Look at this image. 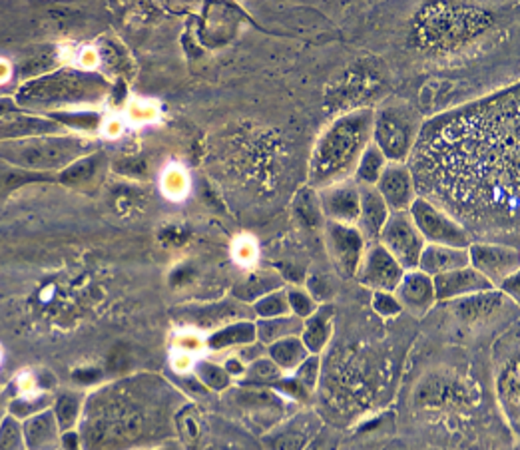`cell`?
Returning a JSON list of instances; mask_svg holds the SVG:
<instances>
[{"label": "cell", "mask_w": 520, "mask_h": 450, "mask_svg": "<svg viewBox=\"0 0 520 450\" xmlns=\"http://www.w3.org/2000/svg\"><path fill=\"white\" fill-rule=\"evenodd\" d=\"M415 187L463 216L515 219L518 208V88L429 122L415 140Z\"/></svg>", "instance_id": "6da1fadb"}, {"label": "cell", "mask_w": 520, "mask_h": 450, "mask_svg": "<svg viewBox=\"0 0 520 450\" xmlns=\"http://www.w3.org/2000/svg\"><path fill=\"white\" fill-rule=\"evenodd\" d=\"M373 112L356 110L329 126L313 149L310 162V187L341 184L357 168L363 149L371 144Z\"/></svg>", "instance_id": "7a4b0ae2"}, {"label": "cell", "mask_w": 520, "mask_h": 450, "mask_svg": "<svg viewBox=\"0 0 520 450\" xmlns=\"http://www.w3.org/2000/svg\"><path fill=\"white\" fill-rule=\"evenodd\" d=\"M90 144L80 138L38 136L25 140L0 141V160L19 170L44 172L68 168L70 164L86 156Z\"/></svg>", "instance_id": "3957f363"}, {"label": "cell", "mask_w": 520, "mask_h": 450, "mask_svg": "<svg viewBox=\"0 0 520 450\" xmlns=\"http://www.w3.org/2000/svg\"><path fill=\"white\" fill-rule=\"evenodd\" d=\"M104 80L94 74L57 72L27 84L19 92V102L27 106H52L90 102L102 96Z\"/></svg>", "instance_id": "277c9868"}, {"label": "cell", "mask_w": 520, "mask_h": 450, "mask_svg": "<svg viewBox=\"0 0 520 450\" xmlns=\"http://www.w3.org/2000/svg\"><path fill=\"white\" fill-rule=\"evenodd\" d=\"M419 136L415 116L407 108L391 106L373 116V144L391 164H405Z\"/></svg>", "instance_id": "5b68a950"}, {"label": "cell", "mask_w": 520, "mask_h": 450, "mask_svg": "<svg viewBox=\"0 0 520 450\" xmlns=\"http://www.w3.org/2000/svg\"><path fill=\"white\" fill-rule=\"evenodd\" d=\"M409 216H411L421 238L429 241V246L469 249L470 241L464 227L440 211L427 197H415L411 208H409Z\"/></svg>", "instance_id": "8992f818"}, {"label": "cell", "mask_w": 520, "mask_h": 450, "mask_svg": "<svg viewBox=\"0 0 520 450\" xmlns=\"http://www.w3.org/2000/svg\"><path fill=\"white\" fill-rule=\"evenodd\" d=\"M379 246L403 267L415 271L419 267V259L424 248V240L417 232L409 211H391L379 233Z\"/></svg>", "instance_id": "52a82bcc"}, {"label": "cell", "mask_w": 520, "mask_h": 450, "mask_svg": "<svg viewBox=\"0 0 520 450\" xmlns=\"http://www.w3.org/2000/svg\"><path fill=\"white\" fill-rule=\"evenodd\" d=\"M325 241L331 262L341 278H353L363 259V235L356 225H343L329 221L325 227Z\"/></svg>", "instance_id": "ba28073f"}, {"label": "cell", "mask_w": 520, "mask_h": 450, "mask_svg": "<svg viewBox=\"0 0 520 450\" xmlns=\"http://www.w3.org/2000/svg\"><path fill=\"white\" fill-rule=\"evenodd\" d=\"M141 429V418L134 408L112 407L96 418L88 429L90 446H116L136 439Z\"/></svg>", "instance_id": "9c48e42d"}, {"label": "cell", "mask_w": 520, "mask_h": 450, "mask_svg": "<svg viewBox=\"0 0 520 450\" xmlns=\"http://www.w3.org/2000/svg\"><path fill=\"white\" fill-rule=\"evenodd\" d=\"M469 265L477 270L493 287L518 273V254L516 249L504 246H469Z\"/></svg>", "instance_id": "30bf717a"}, {"label": "cell", "mask_w": 520, "mask_h": 450, "mask_svg": "<svg viewBox=\"0 0 520 450\" xmlns=\"http://www.w3.org/2000/svg\"><path fill=\"white\" fill-rule=\"evenodd\" d=\"M357 278L375 294H391L403 279L405 270L381 246H373L361 259Z\"/></svg>", "instance_id": "8fae6325"}, {"label": "cell", "mask_w": 520, "mask_h": 450, "mask_svg": "<svg viewBox=\"0 0 520 450\" xmlns=\"http://www.w3.org/2000/svg\"><path fill=\"white\" fill-rule=\"evenodd\" d=\"M413 173L405 164H387L377 179L375 189L387 203L389 211H409L415 200Z\"/></svg>", "instance_id": "7c38bea8"}, {"label": "cell", "mask_w": 520, "mask_h": 450, "mask_svg": "<svg viewBox=\"0 0 520 450\" xmlns=\"http://www.w3.org/2000/svg\"><path fill=\"white\" fill-rule=\"evenodd\" d=\"M321 213L333 224L353 225L359 217V186L351 181H341L323 187L319 194Z\"/></svg>", "instance_id": "4fadbf2b"}, {"label": "cell", "mask_w": 520, "mask_h": 450, "mask_svg": "<svg viewBox=\"0 0 520 450\" xmlns=\"http://www.w3.org/2000/svg\"><path fill=\"white\" fill-rule=\"evenodd\" d=\"M432 287H435V297L445 301V299H456V297H470L477 294H486L494 287L488 283L483 275L472 267H463V270H455L443 275L432 278Z\"/></svg>", "instance_id": "5bb4252c"}, {"label": "cell", "mask_w": 520, "mask_h": 450, "mask_svg": "<svg viewBox=\"0 0 520 450\" xmlns=\"http://www.w3.org/2000/svg\"><path fill=\"white\" fill-rule=\"evenodd\" d=\"M395 299L403 309H409L413 315H424L432 303L437 301L435 287H432V278L423 271H409L395 289Z\"/></svg>", "instance_id": "9a60e30c"}, {"label": "cell", "mask_w": 520, "mask_h": 450, "mask_svg": "<svg viewBox=\"0 0 520 450\" xmlns=\"http://www.w3.org/2000/svg\"><path fill=\"white\" fill-rule=\"evenodd\" d=\"M391 211L375 186H359V217L357 230L363 240H377Z\"/></svg>", "instance_id": "2e32d148"}, {"label": "cell", "mask_w": 520, "mask_h": 450, "mask_svg": "<svg viewBox=\"0 0 520 450\" xmlns=\"http://www.w3.org/2000/svg\"><path fill=\"white\" fill-rule=\"evenodd\" d=\"M469 267V249H456L445 246H424L419 259V271L429 278H437L455 270Z\"/></svg>", "instance_id": "e0dca14e"}, {"label": "cell", "mask_w": 520, "mask_h": 450, "mask_svg": "<svg viewBox=\"0 0 520 450\" xmlns=\"http://www.w3.org/2000/svg\"><path fill=\"white\" fill-rule=\"evenodd\" d=\"M58 132V124L34 116H12L0 120V141L38 138L44 133Z\"/></svg>", "instance_id": "ac0fdd59"}, {"label": "cell", "mask_w": 520, "mask_h": 450, "mask_svg": "<svg viewBox=\"0 0 520 450\" xmlns=\"http://www.w3.org/2000/svg\"><path fill=\"white\" fill-rule=\"evenodd\" d=\"M25 440L30 450H54L57 446V416L41 413L28 418L25 424Z\"/></svg>", "instance_id": "d6986e66"}, {"label": "cell", "mask_w": 520, "mask_h": 450, "mask_svg": "<svg viewBox=\"0 0 520 450\" xmlns=\"http://www.w3.org/2000/svg\"><path fill=\"white\" fill-rule=\"evenodd\" d=\"M331 319H333V309L329 305L315 311L311 317H307V323H303L302 331V343L305 345L307 351L321 353L323 347L327 345L331 333Z\"/></svg>", "instance_id": "ffe728a7"}, {"label": "cell", "mask_w": 520, "mask_h": 450, "mask_svg": "<svg viewBox=\"0 0 520 450\" xmlns=\"http://www.w3.org/2000/svg\"><path fill=\"white\" fill-rule=\"evenodd\" d=\"M303 323L299 317H275V319H262L256 325V337L264 345H273L287 337L302 335Z\"/></svg>", "instance_id": "44dd1931"}, {"label": "cell", "mask_w": 520, "mask_h": 450, "mask_svg": "<svg viewBox=\"0 0 520 450\" xmlns=\"http://www.w3.org/2000/svg\"><path fill=\"white\" fill-rule=\"evenodd\" d=\"M501 294H494V291H486V294H477L470 297H463L459 303L455 305V311L459 313L463 321L477 323L486 315H491L496 305H501Z\"/></svg>", "instance_id": "7402d4cb"}, {"label": "cell", "mask_w": 520, "mask_h": 450, "mask_svg": "<svg viewBox=\"0 0 520 450\" xmlns=\"http://www.w3.org/2000/svg\"><path fill=\"white\" fill-rule=\"evenodd\" d=\"M305 345L299 337H287L270 345V359L279 369H297L307 359Z\"/></svg>", "instance_id": "603a6c76"}, {"label": "cell", "mask_w": 520, "mask_h": 450, "mask_svg": "<svg viewBox=\"0 0 520 450\" xmlns=\"http://www.w3.org/2000/svg\"><path fill=\"white\" fill-rule=\"evenodd\" d=\"M278 287H281V279L275 273H254L235 287V297L241 301H257Z\"/></svg>", "instance_id": "cb8c5ba5"}, {"label": "cell", "mask_w": 520, "mask_h": 450, "mask_svg": "<svg viewBox=\"0 0 520 450\" xmlns=\"http://www.w3.org/2000/svg\"><path fill=\"white\" fill-rule=\"evenodd\" d=\"M294 211L297 219L302 221L305 227L315 230L321 224V203H319V194L315 192L313 187H302L294 200Z\"/></svg>", "instance_id": "d4e9b609"}, {"label": "cell", "mask_w": 520, "mask_h": 450, "mask_svg": "<svg viewBox=\"0 0 520 450\" xmlns=\"http://www.w3.org/2000/svg\"><path fill=\"white\" fill-rule=\"evenodd\" d=\"M385 165H387V160H385L383 154L377 149V146L369 144L363 154H361L359 162H357V168H356V178L357 186H375L377 179H379L381 172L385 170Z\"/></svg>", "instance_id": "484cf974"}, {"label": "cell", "mask_w": 520, "mask_h": 450, "mask_svg": "<svg viewBox=\"0 0 520 450\" xmlns=\"http://www.w3.org/2000/svg\"><path fill=\"white\" fill-rule=\"evenodd\" d=\"M256 341V325L249 321H240L235 325L226 327L222 331H218L210 337L208 345L211 349H226V347H233V345H249Z\"/></svg>", "instance_id": "4316f807"}, {"label": "cell", "mask_w": 520, "mask_h": 450, "mask_svg": "<svg viewBox=\"0 0 520 450\" xmlns=\"http://www.w3.org/2000/svg\"><path fill=\"white\" fill-rule=\"evenodd\" d=\"M499 393L502 407L507 408L510 421L518 423V361L510 362L499 378Z\"/></svg>", "instance_id": "83f0119b"}, {"label": "cell", "mask_w": 520, "mask_h": 450, "mask_svg": "<svg viewBox=\"0 0 520 450\" xmlns=\"http://www.w3.org/2000/svg\"><path fill=\"white\" fill-rule=\"evenodd\" d=\"M100 160V154H88L80 157V160H76L74 164H70L68 168L62 170L60 181H65V184H84V181H90L96 176Z\"/></svg>", "instance_id": "f1b7e54d"}, {"label": "cell", "mask_w": 520, "mask_h": 450, "mask_svg": "<svg viewBox=\"0 0 520 450\" xmlns=\"http://www.w3.org/2000/svg\"><path fill=\"white\" fill-rule=\"evenodd\" d=\"M256 313L262 319H275V317H286L289 313L287 294L281 291H273V294L265 295L256 301Z\"/></svg>", "instance_id": "f546056e"}, {"label": "cell", "mask_w": 520, "mask_h": 450, "mask_svg": "<svg viewBox=\"0 0 520 450\" xmlns=\"http://www.w3.org/2000/svg\"><path fill=\"white\" fill-rule=\"evenodd\" d=\"M22 429L14 416H6L0 424V450H22Z\"/></svg>", "instance_id": "4dcf8cb0"}, {"label": "cell", "mask_w": 520, "mask_h": 450, "mask_svg": "<svg viewBox=\"0 0 520 450\" xmlns=\"http://www.w3.org/2000/svg\"><path fill=\"white\" fill-rule=\"evenodd\" d=\"M198 375L202 378V383L214 391H222L230 385V375H227V370L218 365H211V362H202V365H198Z\"/></svg>", "instance_id": "1f68e13d"}, {"label": "cell", "mask_w": 520, "mask_h": 450, "mask_svg": "<svg viewBox=\"0 0 520 450\" xmlns=\"http://www.w3.org/2000/svg\"><path fill=\"white\" fill-rule=\"evenodd\" d=\"M287 303H289V311H294L295 317L299 319L311 317V315L317 311V307H315L313 303V297L307 295L302 289L287 291Z\"/></svg>", "instance_id": "d6a6232c"}, {"label": "cell", "mask_w": 520, "mask_h": 450, "mask_svg": "<svg viewBox=\"0 0 520 450\" xmlns=\"http://www.w3.org/2000/svg\"><path fill=\"white\" fill-rule=\"evenodd\" d=\"M281 377V369L271 359H257L249 367V381L254 383H273Z\"/></svg>", "instance_id": "836d02e7"}, {"label": "cell", "mask_w": 520, "mask_h": 450, "mask_svg": "<svg viewBox=\"0 0 520 450\" xmlns=\"http://www.w3.org/2000/svg\"><path fill=\"white\" fill-rule=\"evenodd\" d=\"M57 421L62 426V429H68L73 426L78 416V399L74 394H62L57 402Z\"/></svg>", "instance_id": "e575fe53"}, {"label": "cell", "mask_w": 520, "mask_h": 450, "mask_svg": "<svg viewBox=\"0 0 520 450\" xmlns=\"http://www.w3.org/2000/svg\"><path fill=\"white\" fill-rule=\"evenodd\" d=\"M319 377V359L317 357H307L302 365L297 367V378L295 381L303 386L305 391H311Z\"/></svg>", "instance_id": "d590c367"}, {"label": "cell", "mask_w": 520, "mask_h": 450, "mask_svg": "<svg viewBox=\"0 0 520 450\" xmlns=\"http://www.w3.org/2000/svg\"><path fill=\"white\" fill-rule=\"evenodd\" d=\"M271 450H303L307 446V434L303 432H281L270 442Z\"/></svg>", "instance_id": "8d00e7d4"}, {"label": "cell", "mask_w": 520, "mask_h": 450, "mask_svg": "<svg viewBox=\"0 0 520 450\" xmlns=\"http://www.w3.org/2000/svg\"><path fill=\"white\" fill-rule=\"evenodd\" d=\"M49 176H42V173H33V172H3L0 173V187H17L22 184H28V181H44Z\"/></svg>", "instance_id": "74e56055"}, {"label": "cell", "mask_w": 520, "mask_h": 450, "mask_svg": "<svg viewBox=\"0 0 520 450\" xmlns=\"http://www.w3.org/2000/svg\"><path fill=\"white\" fill-rule=\"evenodd\" d=\"M54 120L66 122L70 126H76V128L92 130L100 124V116L92 112L90 114H54Z\"/></svg>", "instance_id": "f35d334b"}, {"label": "cell", "mask_w": 520, "mask_h": 450, "mask_svg": "<svg viewBox=\"0 0 520 450\" xmlns=\"http://www.w3.org/2000/svg\"><path fill=\"white\" fill-rule=\"evenodd\" d=\"M373 307H375L377 313L383 315V317H393V315H397V313H401V309H403V307H401L395 299V295H391V294H375Z\"/></svg>", "instance_id": "ab89813d"}, {"label": "cell", "mask_w": 520, "mask_h": 450, "mask_svg": "<svg viewBox=\"0 0 520 450\" xmlns=\"http://www.w3.org/2000/svg\"><path fill=\"white\" fill-rule=\"evenodd\" d=\"M54 65V54H38L36 58L25 62V66H22V74L25 76H33V74H38L42 72V70L50 68Z\"/></svg>", "instance_id": "60d3db41"}, {"label": "cell", "mask_w": 520, "mask_h": 450, "mask_svg": "<svg viewBox=\"0 0 520 450\" xmlns=\"http://www.w3.org/2000/svg\"><path fill=\"white\" fill-rule=\"evenodd\" d=\"M339 445V437L335 432H323L319 434L317 439H315L310 446H307L305 450H335Z\"/></svg>", "instance_id": "b9f144b4"}, {"label": "cell", "mask_w": 520, "mask_h": 450, "mask_svg": "<svg viewBox=\"0 0 520 450\" xmlns=\"http://www.w3.org/2000/svg\"><path fill=\"white\" fill-rule=\"evenodd\" d=\"M310 291H311V295L315 297V299H319V301H325V299H329L331 295V287L327 286V281L325 279H321L319 281V278H311L310 279Z\"/></svg>", "instance_id": "7bdbcfd3"}, {"label": "cell", "mask_w": 520, "mask_h": 450, "mask_svg": "<svg viewBox=\"0 0 520 450\" xmlns=\"http://www.w3.org/2000/svg\"><path fill=\"white\" fill-rule=\"evenodd\" d=\"M195 418V416H194ZM194 418H187L186 413L180 416V426H182V434L186 440H195V437H198V424H195Z\"/></svg>", "instance_id": "ee69618b"}, {"label": "cell", "mask_w": 520, "mask_h": 450, "mask_svg": "<svg viewBox=\"0 0 520 450\" xmlns=\"http://www.w3.org/2000/svg\"><path fill=\"white\" fill-rule=\"evenodd\" d=\"M499 287H501L507 295L515 297V301H518V273L510 275V278L504 279Z\"/></svg>", "instance_id": "f6af8a7d"}, {"label": "cell", "mask_w": 520, "mask_h": 450, "mask_svg": "<svg viewBox=\"0 0 520 450\" xmlns=\"http://www.w3.org/2000/svg\"><path fill=\"white\" fill-rule=\"evenodd\" d=\"M74 378H76V381H80V383H92V381H98L100 373H98V370H94V369L78 370V373H74Z\"/></svg>", "instance_id": "bcb514c9"}, {"label": "cell", "mask_w": 520, "mask_h": 450, "mask_svg": "<svg viewBox=\"0 0 520 450\" xmlns=\"http://www.w3.org/2000/svg\"><path fill=\"white\" fill-rule=\"evenodd\" d=\"M226 370H227V375H230V373H233V375H240L241 370H243V367L240 365V362L230 361V362H227V365H226Z\"/></svg>", "instance_id": "7dc6e473"}, {"label": "cell", "mask_w": 520, "mask_h": 450, "mask_svg": "<svg viewBox=\"0 0 520 450\" xmlns=\"http://www.w3.org/2000/svg\"><path fill=\"white\" fill-rule=\"evenodd\" d=\"M65 446L68 448V450H78V445H76V434H66L65 437Z\"/></svg>", "instance_id": "c3c4849f"}, {"label": "cell", "mask_w": 520, "mask_h": 450, "mask_svg": "<svg viewBox=\"0 0 520 450\" xmlns=\"http://www.w3.org/2000/svg\"><path fill=\"white\" fill-rule=\"evenodd\" d=\"M12 108H14V106H12V102H11V100H0V116L9 114Z\"/></svg>", "instance_id": "681fc988"}, {"label": "cell", "mask_w": 520, "mask_h": 450, "mask_svg": "<svg viewBox=\"0 0 520 450\" xmlns=\"http://www.w3.org/2000/svg\"><path fill=\"white\" fill-rule=\"evenodd\" d=\"M0 418H3V410H0Z\"/></svg>", "instance_id": "f907efd6"}]
</instances>
